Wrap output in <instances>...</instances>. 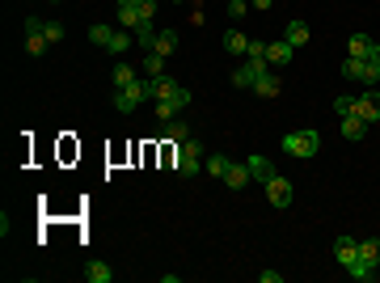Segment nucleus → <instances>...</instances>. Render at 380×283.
<instances>
[{"label":"nucleus","mask_w":380,"mask_h":283,"mask_svg":"<svg viewBox=\"0 0 380 283\" xmlns=\"http://www.w3.org/2000/svg\"><path fill=\"white\" fill-rule=\"evenodd\" d=\"M51 5H60V0H51Z\"/></svg>","instance_id":"36"},{"label":"nucleus","mask_w":380,"mask_h":283,"mask_svg":"<svg viewBox=\"0 0 380 283\" xmlns=\"http://www.w3.org/2000/svg\"><path fill=\"white\" fill-rule=\"evenodd\" d=\"M245 165H249V173H253V177H258V182H262V186H266V182H270V177H275V165H270L266 157H258V152H253V157H249Z\"/></svg>","instance_id":"15"},{"label":"nucleus","mask_w":380,"mask_h":283,"mask_svg":"<svg viewBox=\"0 0 380 283\" xmlns=\"http://www.w3.org/2000/svg\"><path fill=\"white\" fill-rule=\"evenodd\" d=\"M245 5L249 0H228V17H245Z\"/></svg>","instance_id":"31"},{"label":"nucleus","mask_w":380,"mask_h":283,"mask_svg":"<svg viewBox=\"0 0 380 283\" xmlns=\"http://www.w3.org/2000/svg\"><path fill=\"white\" fill-rule=\"evenodd\" d=\"M249 177H253L249 165H237V161H233V165H228V173H224V186H228V190H245Z\"/></svg>","instance_id":"11"},{"label":"nucleus","mask_w":380,"mask_h":283,"mask_svg":"<svg viewBox=\"0 0 380 283\" xmlns=\"http://www.w3.org/2000/svg\"><path fill=\"white\" fill-rule=\"evenodd\" d=\"M228 165H233V161H228L224 152H207V157H203V169H207L212 177H220V182H224V173H228Z\"/></svg>","instance_id":"17"},{"label":"nucleus","mask_w":380,"mask_h":283,"mask_svg":"<svg viewBox=\"0 0 380 283\" xmlns=\"http://www.w3.org/2000/svg\"><path fill=\"white\" fill-rule=\"evenodd\" d=\"M161 136H165V140H169V144L177 148V144H186V140H190V127H186L182 119H169V123H165V132H161Z\"/></svg>","instance_id":"14"},{"label":"nucleus","mask_w":380,"mask_h":283,"mask_svg":"<svg viewBox=\"0 0 380 283\" xmlns=\"http://www.w3.org/2000/svg\"><path fill=\"white\" fill-rule=\"evenodd\" d=\"M136 47H144V51H152V42H157V25H152V17H144L140 25H136Z\"/></svg>","instance_id":"16"},{"label":"nucleus","mask_w":380,"mask_h":283,"mask_svg":"<svg viewBox=\"0 0 380 283\" xmlns=\"http://www.w3.org/2000/svg\"><path fill=\"white\" fill-rule=\"evenodd\" d=\"M262 72H270V64H266V60H253V56H245V64L233 72V85H237V89H253Z\"/></svg>","instance_id":"4"},{"label":"nucleus","mask_w":380,"mask_h":283,"mask_svg":"<svg viewBox=\"0 0 380 283\" xmlns=\"http://www.w3.org/2000/svg\"><path fill=\"white\" fill-rule=\"evenodd\" d=\"M266 199L275 203V208L279 212H283V208H292V199H296V190H292V182H288V177H270V182H266Z\"/></svg>","instance_id":"6"},{"label":"nucleus","mask_w":380,"mask_h":283,"mask_svg":"<svg viewBox=\"0 0 380 283\" xmlns=\"http://www.w3.org/2000/svg\"><path fill=\"white\" fill-rule=\"evenodd\" d=\"M42 34H47V42H51V47H55V42H64V25H60V21H47V25H42Z\"/></svg>","instance_id":"29"},{"label":"nucleus","mask_w":380,"mask_h":283,"mask_svg":"<svg viewBox=\"0 0 380 283\" xmlns=\"http://www.w3.org/2000/svg\"><path fill=\"white\" fill-rule=\"evenodd\" d=\"M110 34H114L110 25H89V42H93V47H106V42H110Z\"/></svg>","instance_id":"27"},{"label":"nucleus","mask_w":380,"mask_h":283,"mask_svg":"<svg viewBox=\"0 0 380 283\" xmlns=\"http://www.w3.org/2000/svg\"><path fill=\"white\" fill-rule=\"evenodd\" d=\"M292 56H296V47H292L288 38L266 42V64H270V68H283V64H292Z\"/></svg>","instance_id":"9"},{"label":"nucleus","mask_w":380,"mask_h":283,"mask_svg":"<svg viewBox=\"0 0 380 283\" xmlns=\"http://www.w3.org/2000/svg\"><path fill=\"white\" fill-rule=\"evenodd\" d=\"M334 258H338V267H355V258H359V237H338L334 241Z\"/></svg>","instance_id":"8"},{"label":"nucleus","mask_w":380,"mask_h":283,"mask_svg":"<svg viewBox=\"0 0 380 283\" xmlns=\"http://www.w3.org/2000/svg\"><path fill=\"white\" fill-rule=\"evenodd\" d=\"M25 30H30V34H25V51H30L34 60H38V56H47V47H51V42H47V34H42V21H34V17H30V21H25Z\"/></svg>","instance_id":"7"},{"label":"nucleus","mask_w":380,"mask_h":283,"mask_svg":"<svg viewBox=\"0 0 380 283\" xmlns=\"http://www.w3.org/2000/svg\"><path fill=\"white\" fill-rule=\"evenodd\" d=\"M368 51H372V38L368 34H351V42H346V56L351 60H368Z\"/></svg>","instance_id":"21"},{"label":"nucleus","mask_w":380,"mask_h":283,"mask_svg":"<svg viewBox=\"0 0 380 283\" xmlns=\"http://www.w3.org/2000/svg\"><path fill=\"white\" fill-rule=\"evenodd\" d=\"M342 136H346V140H364V136H368V123H364L359 114H342Z\"/></svg>","instance_id":"18"},{"label":"nucleus","mask_w":380,"mask_h":283,"mask_svg":"<svg viewBox=\"0 0 380 283\" xmlns=\"http://www.w3.org/2000/svg\"><path fill=\"white\" fill-rule=\"evenodd\" d=\"M283 38H288L292 47H304V42H309L313 34H309V25H304V21H288V30H283Z\"/></svg>","instance_id":"23"},{"label":"nucleus","mask_w":380,"mask_h":283,"mask_svg":"<svg viewBox=\"0 0 380 283\" xmlns=\"http://www.w3.org/2000/svg\"><path fill=\"white\" fill-rule=\"evenodd\" d=\"M85 279H89V283H110V279H114V271H110V262H89Z\"/></svg>","instance_id":"26"},{"label":"nucleus","mask_w":380,"mask_h":283,"mask_svg":"<svg viewBox=\"0 0 380 283\" xmlns=\"http://www.w3.org/2000/svg\"><path fill=\"white\" fill-rule=\"evenodd\" d=\"M140 13H144V17H152V13H157V0H140Z\"/></svg>","instance_id":"32"},{"label":"nucleus","mask_w":380,"mask_h":283,"mask_svg":"<svg viewBox=\"0 0 380 283\" xmlns=\"http://www.w3.org/2000/svg\"><path fill=\"white\" fill-rule=\"evenodd\" d=\"M351 114H359V119H364L368 127H372V123H380V93H376V85H372L368 93H359V97H355Z\"/></svg>","instance_id":"5"},{"label":"nucleus","mask_w":380,"mask_h":283,"mask_svg":"<svg viewBox=\"0 0 380 283\" xmlns=\"http://www.w3.org/2000/svg\"><path fill=\"white\" fill-rule=\"evenodd\" d=\"M279 148H283L288 157H296V161H313L317 152H321V136L304 127V132H292V136H283V144H279Z\"/></svg>","instance_id":"1"},{"label":"nucleus","mask_w":380,"mask_h":283,"mask_svg":"<svg viewBox=\"0 0 380 283\" xmlns=\"http://www.w3.org/2000/svg\"><path fill=\"white\" fill-rule=\"evenodd\" d=\"M342 76H346V81H355V85H380V68L372 64V60H351L346 56V64H342Z\"/></svg>","instance_id":"3"},{"label":"nucleus","mask_w":380,"mask_h":283,"mask_svg":"<svg viewBox=\"0 0 380 283\" xmlns=\"http://www.w3.org/2000/svg\"><path fill=\"white\" fill-rule=\"evenodd\" d=\"M253 93H258V97H279V76H275V68L258 76V85H253Z\"/></svg>","instance_id":"19"},{"label":"nucleus","mask_w":380,"mask_h":283,"mask_svg":"<svg viewBox=\"0 0 380 283\" xmlns=\"http://www.w3.org/2000/svg\"><path fill=\"white\" fill-rule=\"evenodd\" d=\"M152 51H157V56H173V51H177V30H157Z\"/></svg>","instance_id":"20"},{"label":"nucleus","mask_w":380,"mask_h":283,"mask_svg":"<svg viewBox=\"0 0 380 283\" xmlns=\"http://www.w3.org/2000/svg\"><path fill=\"white\" fill-rule=\"evenodd\" d=\"M118 5H140V0H118Z\"/></svg>","instance_id":"35"},{"label":"nucleus","mask_w":380,"mask_h":283,"mask_svg":"<svg viewBox=\"0 0 380 283\" xmlns=\"http://www.w3.org/2000/svg\"><path fill=\"white\" fill-rule=\"evenodd\" d=\"M127 47H136V34H123V30H114V34H110V42H106L110 56H127Z\"/></svg>","instance_id":"24"},{"label":"nucleus","mask_w":380,"mask_h":283,"mask_svg":"<svg viewBox=\"0 0 380 283\" xmlns=\"http://www.w3.org/2000/svg\"><path fill=\"white\" fill-rule=\"evenodd\" d=\"M177 110H182V106H177V101H157V119H161V123L177 119Z\"/></svg>","instance_id":"28"},{"label":"nucleus","mask_w":380,"mask_h":283,"mask_svg":"<svg viewBox=\"0 0 380 283\" xmlns=\"http://www.w3.org/2000/svg\"><path fill=\"white\" fill-rule=\"evenodd\" d=\"M144 76H148V81H157V76H165V56H157V51H148V60H144Z\"/></svg>","instance_id":"25"},{"label":"nucleus","mask_w":380,"mask_h":283,"mask_svg":"<svg viewBox=\"0 0 380 283\" xmlns=\"http://www.w3.org/2000/svg\"><path fill=\"white\" fill-rule=\"evenodd\" d=\"M177 5H182V0H177Z\"/></svg>","instance_id":"37"},{"label":"nucleus","mask_w":380,"mask_h":283,"mask_svg":"<svg viewBox=\"0 0 380 283\" xmlns=\"http://www.w3.org/2000/svg\"><path fill=\"white\" fill-rule=\"evenodd\" d=\"M173 169H177V177H194V173H203V157H190V152L177 148L173 152Z\"/></svg>","instance_id":"10"},{"label":"nucleus","mask_w":380,"mask_h":283,"mask_svg":"<svg viewBox=\"0 0 380 283\" xmlns=\"http://www.w3.org/2000/svg\"><path fill=\"white\" fill-rule=\"evenodd\" d=\"M368 60H372V64L380 68V42H372V51H368Z\"/></svg>","instance_id":"33"},{"label":"nucleus","mask_w":380,"mask_h":283,"mask_svg":"<svg viewBox=\"0 0 380 283\" xmlns=\"http://www.w3.org/2000/svg\"><path fill=\"white\" fill-rule=\"evenodd\" d=\"M224 51L228 56H249V34L245 30H228L224 34Z\"/></svg>","instance_id":"12"},{"label":"nucleus","mask_w":380,"mask_h":283,"mask_svg":"<svg viewBox=\"0 0 380 283\" xmlns=\"http://www.w3.org/2000/svg\"><path fill=\"white\" fill-rule=\"evenodd\" d=\"M131 81H140V76H136V68L118 60V64L110 68V85H114V89H127V85H131Z\"/></svg>","instance_id":"13"},{"label":"nucleus","mask_w":380,"mask_h":283,"mask_svg":"<svg viewBox=\"0 0 380 283\" xmlns=\"http://www.w3.org/2000/svg\"><path fill=\"white\" fill-rule=\"evenodd\" d=\"M249 5H253V9H270V0H249Z\"/></svg>","instance_id":"34"},{"label":"nucleus","mask_w":380,"mask_h":283,"mask_svg":"<svg viewBox=\"0 0 380 283\" xmlns=\"http://www.w3.org/2000/svg\"><path fill=\"white\" fill-rule=\"evenodd\" d=\"M140 21H144L140 5H118V25H123V30H136Z\"/></svg>","instance_id":"22"},{"label":"nucleus","mask_w":380,"mask_h":283,"mask_svg":"<svg viewBox=\"0 0 380 283\" xmlns=\"http://www.w3.org/2000/svg\"><path fill=\"white\" fill-rule=\"evenodd\" d=\"M114 110L118 114H131L136 106H140V101H152V81H148V76H140V81H131V85H127V89H114Z\"/></svg>","instance_id":"2"},{"label":"nucleus","mask_w":380,"mask_h":283,"mask_svg":"<svg viewBox=\"0 0 380 283\" xmlns=\"http://www.w3.org/2000/svg\"><path fill=\"white\" fill-rule=\"evenodd\" d=\"M351 106H355V97H351V93L334 97V110H338V119H342V114H351Z\"/></svg>","instance_id":"30"}]
</instances>
